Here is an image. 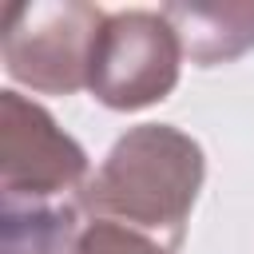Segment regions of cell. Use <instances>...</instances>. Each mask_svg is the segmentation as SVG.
<instances>
[{
    "mask_svg": "<svg viewBox=\"0 0 254 254\" xmlns=\"http://www.w3.org/2000/svg\"><path fill=\"white\" fill-rule=\"evenodd\" d=\"M103 20L107 12L83 0L12 4L4 12V32H0L4 71L40 95H71L87 87Z\"/></svg>",
    "mask_w": 254,
    "mask_h": 254,
    "instance_id": "cell-2",
    "label": "cell"
},
{
    "mask_svg": "<svg viewBox=\"0 0 254 254\" xmlns=\"http://www.w3.org/2000/svg\"><path fill=\"white\" fill-rule=\"evenodd\" d=\"M202 175L206 155L198 139L171 123H139L115 139L75 202L87 222H119L179 254Z\"/></svg>",
    "mask_w": 254,
    "mask_h": 254,
    "instance_id": "cell-1",
    "label": "cell"
},
{
    "mask_svg": "<svg viewBox=\"0 0 254 254\" xmlns=\"http://www.w3.org/2000/svg\"><path fill=\"white\" fill-rule=\"evenodd\" d=\"M183 44L163 12L127 8L107 12L87 91L111 111H143L179 87Z\"/></svg>",
    "mask_w": 254,
    "mask_h": 254,
    "instance_id": "cell-4",
    "label": "cell"
},
{
    "mask_svg": "<svg viewBox=\"0 0 254 254\" xmlns=\"http://www.w3.org/2000/svg\"><path fill=\"white\" fill-rule=\"evenodd\" d=\"M87 179V151L52 111L20 91H0V210L75 202Z\"/></svg>",
    "mask_w": 254,
    "mask_h": 254,
    "instance_id": "cell-3",
    "label": "cell"
},
{
    "mask_svg": "<svg viewBox=\"0 0 254 254\" xmlns=\"http://www.w3.org/2000/svg\"><path fill=\"white\" fill-rule=\"evenodd\" d=\"M75 254H171V250H163L159 242H151V238L139 234V230H127V226H119V222H99V218H91V222L83 226V234H79Z\"/></svg>",
    "mask_w": 254,
    "mask_h": 254,
    "instance_id": "cell-6",
    "label": "cell"
},
{
    "mask_svg": "<svg viewBox=\"0 0 254 254\" xmlns=\"http://www.w3.org/2000/svg\"><path fill=\"white\" fill-rule=\"evenodd\" d=\"M179 44L183 56L198 67L230 64L254 48V0L242 4H167L159 8Z\"/></svg>",
    "mask_w": 254,
    "mask_h": 254,
    "instance_id": "cell-5",
    "label": "cell"
}]
</instances>
